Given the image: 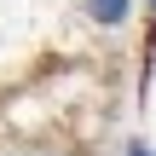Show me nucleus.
<instances>
[{
    "mask_svg": "<svg viewBox=\"0 0 156 156\" xmlns=\"http://www.w3.org/2000/svg\"><path fill=\"white\" fill-rule=\"evenodd\" d=\"M81 12L98 23V29H122L133 17V0H81Z\"/></svg>",
    "mask_w": 156,
    "mask_h": 156,
    "instance_id": "obj_1",
    "label": "nucleus"
},
{
    "mask_svg": "<svg viewBox=\"0 0 156 156\" xmlns=\"http://www.w3.org/2000/svg\"><path fill=\"white\" fill-rule=\"evenodd\" d=\"M127 156H156V145H151V139H133V145H127Z\"/></svg>",
    "mask_w": 156,
    "mask_h": 156,
    "instance_id": "obj_2",
    "label": "nucleus"
},
{
    "mask_svg": "<svg viewBox=\"0 0 156 156\" xmlns=\"http://www.w3.org/2000/svg\"><path fill=\"white\" fill-rule=\"evenodd\" d=\"M145 6H151V12H156V0H145Z\"/></svg>",
    "mask_w": 156,
    "mask_h": 156,
    "instance_id": "obj_3",
    "label": "nucleus"
},
{
    "mask_svg": "<svg viewBox=\"0 0 156 156\" xmlns=\"http://www.w3.org/2000/svg\"><path fill=\"white\" fill-rule=\"evenodd\" d=\"M35 156H52V151H35Z\"/></svg>",
    "mask_w": 156,
    "mask_h": 156,
    "instance_id": "obj_4",
    "label": "nucleus"
}]
</instances>
